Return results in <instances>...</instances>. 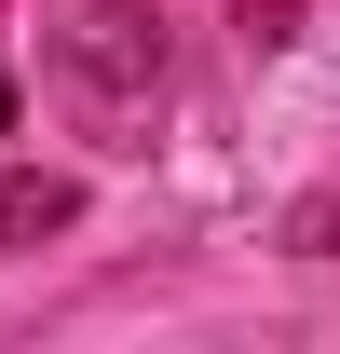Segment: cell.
<instances>
[{"mask_svg": "<svg viewBox=\"0 0 340 354\" xmlns=\"http://www.w3.org/2000/svg\"><path fill=\"white\" fill-rule=\"evenodd\" d=\"M68 218H82V177H0V259L14 245H55Z\"/></svg>", "mask_w": 340, "mask_h": 354, "instance_id": "1", "label": "cell"}, {"mask_svg": "<svg viewBox=\"0 0 340 354\" xmlns=\"http://www.w3.org/2000/svg\"><path fill=\"white\" fill-rule=\"evenodd\" d=\"M0 136H14V82H0Z\"/></svg>", "mask_w": 340, "mask_h": 354, "instance_id": "2", "label": "cell"}]
</instances>
